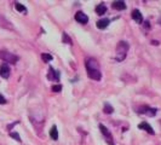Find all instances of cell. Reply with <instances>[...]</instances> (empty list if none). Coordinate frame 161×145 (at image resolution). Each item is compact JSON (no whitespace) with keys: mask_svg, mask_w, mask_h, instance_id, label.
I'll return each instance as SVG.
<instances>
[{"mask_svg":"<svg viewBox=\"0 0 161 145\" xmlns=\"http://www.w3.org/2000/svg\"><path fill=\"white\" fill-rule=\"evenodd\" d=\"M85 67H86V72H87L90 79L96 81H99L102 79V72L99 69V64L95 58H87L85 61Z\"/></svg>","mask_w":161,"mask_h":145,"instance_id":"1","label":"cell"},{"mask_svg":"<svg viewBox=\"0 0 161 145\" xmlns=\"http://www.w3.org/2000/svg\"><path fill=\"white\" fill-rule=\"evenodd\" d=\"M130 45L126 41H120L116 46V56H115V61L116 62H122L126 56H127V52H129Z\"/></svg>","mask_w":161,"mask_h":145,"instance_id":"2","label":"cell"},{"mask_svg":"<svg viewBox=\"0 0 161 145\" xmlns=\"http://www.w3.org/2000/svg\"><path fill=\"white\" fill-rule=\"evenodd\" d=\"M0 59H3L4 62L6 63H10V64H16L19 59V57L8 52V51H5V50H1L0 51Z\"/></svg>","mask_w":161,"mask_h":145,"instance_id":"3","label":"cell"},{"mask_svg":"<svg viewBox=\"0 0 161 145\" xmlns=\"http://www.w3.org/2000/svg\"><path fill=\"white\" fill-rule=\"evenodd\" d=\"M98 127H99L101 133L103 134V137L105 138L107 144H108V145H114V139H113V134H112V132L107 128L104 125H102V123H99V126H98Z\"/></svg>","mask_w":161,"mask_h":145,"instance_id":"4","label":"cell"},{"mask_svg":"<svg viewBox=\"0 0 161 145\" xmlns=\"http://www.w3.org/2000/svg\"><path fill=\"white\" fill-rule=\"evenodd\" d=\"M158 113V109L156 108H152V106H142L139 109V114H143V115H147L149 117H154Z\"/></svg>","mask_w":161,"mask_h":145,"instance_id":"5","label":"cell"},{"mask_svg":"<svg viewBox=\"0 0 161 145\" xmlns=\"http://www.w3.org/2000/svg\"><path fill=\"white\" fill-rule=\"evenodd\" d=\"M74 18H75L76 22H79L80 24H86L89 22V17H87L86 13H84L82 11H78V12L75 13Z\"/></svg>","mask_w":161,"mask_h":145,"instance_id":"6","label":"cell"},{"mask_svg":"<svg viewBox=\"0 0 161 145\" xmlns=\"http://www.w3.org/2000/svg\"><path fill=\"white\" fill-rule=\"evenodd\" d=\"M47 79L51 81H56V82H58V81H59V72H58V70H55L52 67H50V68H48Z\"/></svg>","mask_w":161,"mask_h":145,"instance_id":"7","label":"cell"},{"mask_svg":"<svg viewBox=\"0 0 161 145\" xmlns=\"http://www.w3.org/2000/svg\"><path fill=\"white\" fill-rule=\"evenodd\" d=\"M0 76L3 79H8L10 76V67L8 63H3L0 65Z\"/></svg>","mask_w":161,"mask_h":145,"instance_id":"8","label":"cell"},{"mask_svg":"<svg viewBox=\"0 0 161 145\" xmlns=\"http://www.w3.org/2000/svg\"><path fill=\"white\" fill-rule=\"evenodd\" d=\"M131 17H132V19H133V21H136L137 23H139V24L143 23V15H142V12H141L138 8H135V10L132 11Z\"/></svg>","mask_w":161,"mask_h":145,"instance_id":"9","label":"cell"},{"mask_svg":"<svg viewBox=\"0 0 161 145\" xmlns=\"http://www.w3.org/2000/svg\"><path fill=\"white\" fill-rule=\"evenodd\" d=\"M138 128L143 129V131H145L147 133H149V134H152V136H154V134H155L153 127H152V126H150L148 122H142V123H139V125H138Z\"/></svg>","mask_w":161,"mask_h":145,"instance_id":"10","label":"cell"},{"mask_svg":"<svg viewBox=\"0 0 161 145\" xmlns=\"http://www.w3.org/2000/svg\"><path fill=\"white\" fill-rule=\"evenodd\" d=\"M109 23H110V19H109V18H102V19H99V21L97 22L96 25L98 29H105V28L109 25Z\"/></svg>","mask_w":161,"mask_h":145,"instance_id":"11","label":"cell"},{"mask_svg":"<svg viewBox=\"0 0 161 145\" xmlns=\"http://www.w3.org/2000/svg\"><path fill=\"white\" fill-rule=\"evenodd\" d=\"M112 6H113V8L118 10V11H122V10L126 8V4H125V1H119L118 0V1H113Z\"/></svg>","mask_w":161,"mask_h":145,"instance_id":"12","label":"cell"},{"mask_svg":"<svg viewBox=\"0 0 161 145\" xmlns=\"http://www.w3.org/2000/svg\"><path fill=\"white\" fill-rule=\"evenodd\" d=\"M95 11H96L97 15H99V16H103L105 12H107V6H105L104 4L102 3V4H99V5H97L96 8H95Z\"/></svg>","mask_w":161,"mask_h":145,"instance_id":"13","label":"cell"},{"mask_svg":"<svg viewBox=\"0 0 161 145\" xmlns=\"http://www.w3.org/2000/svg\"><path fill=\"white\" fill-rule=\"evenodd\" d=\"M50 137H51L52 140H58V131H57L56 125H53L50 129Z\"/></svg>","mask_w":161,"mask_h":145,"instance_id":"14","label":"cell"},{"mask_svg":"<svg viewBox=\"0 0 161 145\" xmlns=\"http://www.w3.org/2000/svg\"><path fill=\"white\" fill-rule=\"evenodd\" d=\"M103 111H104L105 114H112L114 111V108L110 104H109L108 102H105L104 106H103Z\"/></svg>","mask_w":161,"mask_h":145,"instance_id":"15","label":"cell"},{"mask_svg":"<svg viewBox=\"0 0 161 145\" xmlns=\"http://www.w3.org/2000/svg\"><path fill=\"white\" fill-rule=\"evenodd\" d=\"M15 8H16L18 12H24V13H27V8L22 5L21 3H15Z\"/></svg>","mask_w":161,"mask_h":145,"instance_id":"16","label":"cell"},{"mask_svg":"<svg viewBox=\"0 0 161 145\" xmlns=\"http://www.w3.org/2000/svg\"><path fill=\"white\" fill-rule=\"evenodd\" d=\"M41 58H42V61H44L45 63H48V62H51V61L53 59V57L51 56L50 53H42V55H41Z\"/></svg>","mask_w":161,"mask_h":145,"instance_id":"17","label":"cell"},{"mask_svg":"<svg viewBox=\"0 0 161 145\" xmlns=\"http://www.w3.org/2000/svg\"><path fill=\"white\" fill-rule=\"evenodd\" d=\"M62 41H63L64 44H68V45H72V39L69 38V35H68L67 33H63V35H62Z\"/></svg>","mask_w":161,"mask_h":145,"instance_id":"18","label":"cell"},{"mask_svg":"<svg viewBox=\"0 0 161 145\" xmlns=\"http://www.w3.org/2000/svg\"><path fill=\"white\" fill-rule=\"evenodd\" d=\"M10 137L14 138V139H16L17 142H19V143L22 142V140H21V137H19V134H18L17 132H10Z\"/></svg>","mask_w":161,"mask_h":145,"instance_id":"19","label":"cell"},{"mask_svg":"<svg viewBox=\"0 0 161 145\" xmlns=\"http://www.w3.org/2000/svg\"><path fill=\"white\" fill-rule=\"evenodd\" d=\"M51 89H52V92L58 93V92H61V91H62V85H53V86L51 87Z\"/></svg>","mask_w":161,"mask_h":145,"instance_id":"20","label":"cell"},{"mask_svg":"<svg viewBox=\"0 0 161 145\" xmlns=\"http://www.w3.org/2000/svg\"><path fill=\"white\" fill-rule=\"evenodd\" d=\"M0 104H6V99L1 93H0Z\"/></svg>","mask_w":161,"mask_h":145,"instance_id":"21","label":"cell"},{"mask_svg":"<svg viewBox=\"0 0 161 145\" xmlns=\"http://www.w3.org/2000/svg\"><path fill=\"white\" fill-rule=\"evenodd\" d=\"M143 27H144L145 29H149V28H150V25H149V21H143Z\"/></svg>","mask_w":161,"mask_h":145,"instance_id":"22","label":"cell"},{"mask_svg":"<svg viewBox=\"0 0 161 145\" xmlns=\"http://www.w3.org/2000/svg\"><path fill=\"white\" fill-rule=\"evenodd\" d=\"M152 44H153V45H159V42H158V41H152Z\"/></svg>","mask_w":161,"mask_h":145,"instance_id":"23","label":"cell"},{"mask_svg":"<svg viewBox=\"0 0 161 145\" xmlns=\"http://www.w3.org/2000/svg\"><path fill=\"white\" fill-rule=\"evenodd\" d=\"M160 23H161V19H160Z\"/></svg>","mask_w":161,"mask_h":145,"instance_id":"24","label":"cell"}]
</instances>
